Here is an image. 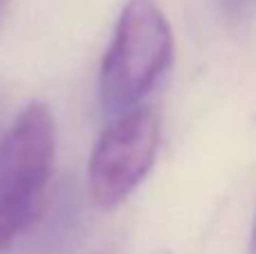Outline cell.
<instances>
[{
	"mask_svg": "<svg viewBox=\"0 0 256 254\" xmlns=\"http://www.w3.org/2000/svg\"><path fill=\"white\" fill-rule=\"evenodd\" d=\"M250 254H256V225H254L252 238H250Z\"/></svg>",
	"mask_w": 256,
	"mask_h": 254,
	"instance_id": "5b68a950",
	"label": "cell"
},
{
	"mask_svg": "<svg viewBox=\"0 0 256 254\" xmlns=\"http://www.w3.org/2000/svg\"><path fill=\"white\" fill-rule=\"evenodd\" d=\"M162 126L150 106L120 115L92 148L88 180L92 200L102 210H115L146 178L160 151Z\"/></svg>",
	"mask_w": 256,
	"mask_h": 254,
	"instance_id": "3957f363",
	"label": "cell"
},
{
	"mask_svg": "<svg viewBox=\"0 0 256 254\" xmlns=\"http://www.w3.org/2000/svg\"><path fill=\"white\" fill-rule=\"evenodd\" d=\"M218 4L232 22H243L256 14V0H218Z\"/></svg>",
	"mask_w": 256,
	"mask_h": 254,
	"instance_id": "277c9868",
	"label": "cell"
},
{
	"mask_svg": "<svg viewBox=\"0 0 256 254\" xmlns=\"http://www.w3.org/2000/svg\"><path fill=\"white\" fill-rule=\"evenodd\" d=\"M56 153V126L45 104H30L0 140V250L43 212Z\"/></svg>",
	"mask_w": 256,
	"mask_h": 254,
	"instance_id": "7a4b0ae2",
	"label": "cell"
},
{
	"mask_svg": "<svg viewBox=\"0 0 256 254\" xmlns=\"http://www.w3.org/2000/svg\"><path fill=\"white\" fill-rule=\"evenodd\" d=\"M173 58V32L158 0H128L102 61L99 97L110 115L132 110Z\"/></svg>",
	"mask_w": 256,
	"mask_h": 254,
	"instance_id": "6da1fadb",
	"label": "cell"
}]
</instances>
